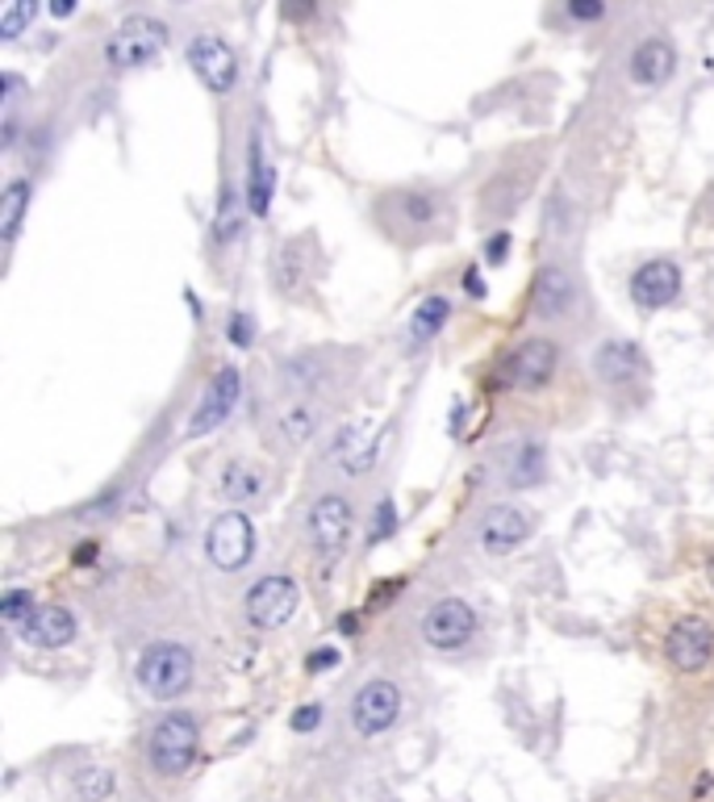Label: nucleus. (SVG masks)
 I'll return each mask as SVG.
<instances>
[{"label": "nucleus", "mask_w": 714, "mask_h": 802, "mask_svg": "<svg viewBox=\"0 0 714 802\" xmlns=\"http://www.w3.org/2000/svg\"><path fill=\"white\" fill-rule=\"evenodd\" d=\"M377 222L393 243L419 247V243L447 238L456 226V213L439 189H393L380 197Z\"/></svg>", "instance_id": "nucleus-1"}, {"label": "nucleus", "mask_w": 714, "mask_h": 802, "mask_svg": "<svg viewBox=\"0 0 714 802\" xmlns=\"http://www.w3.org/2000/svg\"><path fill=\"white\" fill-rule=\"evenodd\" d=\"M201 757V727L189 711H168L150 727L147 760L159 778H185Z\"/></svg>", "instance_id": "nucleus-2"}, {"label": "nucleus", "mask_w": 714, "mask_h": 802, "mask_svg": "<svg viewBox=\"0 0 714 802\" xmlns=\"http://www.w3.org/2000/svg\"><path fill=\"white\" fill-rule=\"evenodd\" d=\"M192 673H197V660L185 644L176 639H155L138 653V665H134V677L138 686L147 690L155 702H171L180 698L192 686Z\"/></svg>", "instance_id": "nucleus-3"}, {"label": "nucleus", "mask_w": 714, "mask_h": 802, "mask_svg": "<svg viewBox=\"0 0 714 802\" xmlns=\"http://www.w3.org/2000/svg\"><path fill=\"white\" fill-rule=\"evenodd\" d=\"M171 43V30L159 18L134 13L113 30V38L105 43V59L113 71H134V67L155 64Z\"/></svg>", "instance_id": "nucleus-4"}, {"label": "nucleus", "mask_w": 714, "mask_h": 802, "mask_svg": "<svg viewBox=\"0 0 714 802\" xmlns=\"http://www.w3.org/2000/svg\"><path fill=\"white\" fill-rule=\"evenodd\" d=\"M556 368H560V347H556V338L531 335L502 359L498 380H502L505 389H518V393H539V389L551 385Z\"/></svg>", "instance_id": "nucleus-5"}, {"label": "nucleus", "mask_w": 714, "mask_h": 802, "mask_svg": "<svg viewBox=\"0 0 714 802\" xmlns=\"http://www.w3.org/2000/svg\"><path fill=\"white\" fill-rule=\"evenodd\" d=\"M297 602H301V590H297L293 577L268 572V577H259L252 590H247L243 611H247V623H252L255 632H276V627H285L297 614Z\"/></svg>", "instance_id": "nucleus-6"}, {"label": "nucleus", "mask_w": 714, "mask_h": 802, "mask_svg": "<svg viewBox=\"0 0 714 802\" xmlns=\"http://www.w3.org/2000/svg\"><path fill=\"white\" fill-rule=\"evenodd\" d=\"M205 556H210L213 569L222 572H238L247 569V560L255 556V527L243 510H222L210 523V535H205Z\"/></svg>", "instance_id": "nucleus-7"}, {"label": "nucleus", "mask_w": 714, "mask_h": 802, "mask_svg": "<svg viewBox=\"0 0 714 802\" xmlns=\"http://www.w3.org/2000/svg\"><path fill=\"white\" fill-rule=\"evenodd\" d=\"M477 627H481V619H477V611L464 598H439L435 606H426L419 623L422 639L435 653H460L464 644L477 635Z\"/></svg>", "instance_id": "nucleus-8"}, {"label": "nucleus", "mask_w": 714, "mask_h": 802, "mask_svg": "<svg viewBox=\"0 0 714 802\" xmlns=\"http://www.w3.org/2000/svg\"><path fill=\"white\" fill-rule=\"evenodd\" d=\"M581 301H585L581 280L568 272L565 264H556V259L544 264L535 272V280H531V310H535V318H544V322H565V318H572L581 310Z\"/></svg>", "instance_id": "nucleus-9"}, {"label": "nucleus", "mask_w": 714, "mask_h": 802, "mask_svg": "<svg viewBox=\"0 0 714 802\" xmlns=\"http://www.w3.org/2000/svg\"><path fill=\"white\" fill-rule=\"evenodd\" d=\"M665 656L677 673H706L714 660V627L702 614L677 619L665 635Z\"/></svg>", "instance_id": "nucleus-10"}, {"label": "nucleus", "mask_w": 714, "mask_h": 802, "mask_svg": "<svg viewBox=\"0 0 714 802\" xmlns=\"http://www.w3.org/2000/svg\"><path fill=\"white\" fill-rule=\"evenodd\" d=\"M238 398H243V372H238L234 364H222V368L213 372L210 389H205V398L197 401V410H192V419H189V426H185V435H189V439L213 435V431H217V426H222L234 414Z\"/></svg>", "instance_id": "nucleus-11"}, {"label": "nucleus", "mask_w": 714, "mask_h": 802, "mask_svg": "<svg viewBox=\"0 0 714 802\" xmlns=\"http://www.w3.org/2000/svg\"><path fill=\"white\" fill-rule=\"evenodd\" d=\"M401 715V690L389 681V677H372V681H364L352 698V727H356V736L372 739L380 732H389Z\"/></svg>", "instance_id": "nucleus-12"}, {"label": "nucleus", "mask_w": 714, "mask_h": 802, "mask_svg": "<svg viewBox=\"0 0 714 802\" xmlns=\"http://www.w3.org/2000/svg\"><path fill=\"white\" fill-rule=\"evenodd\" d=\"M185 55H189L192 76L210 88L213 97H226V92L238 85V55H234V46L226 43V38H217V34H197Z\"/></svg>", "instance_id": "nucleus-13"}, {"label": "nucleus", "mask_w": 714, "mask_h": 802, "mask_svg": "<svg viewBox=\"0 0 714 802\" xmlns=\"http://www.w3.org/2000/svg\"><path fill=\"white\" fill-rule=\"evenodd\" d=\"M352 531H356V510L343 493H322L310 506V544L317 548V556L335 560L347 548Z\"/></svg>", "instance_id": "nucleus-14"}, {"label": "nucleus", "mask_w": 714, "mask_h": 802, "mask_svg": "<svg viewBox=\"0 0 714 802\" xmlns=\"http://www.w3.org/2000/svg\"><path fill=\"white\" fill-rule=\"evenodd\" d=\"M589 368H593L598 385H606V389H627V385H635V380L648 372V356H644V347L631 343V338H606V343L593 347Z\"/></svg>", "instance_id": "nucleus-15"}, {"label": "nucleus", "mask_w": 714, "mask_h": 802, "mask_svg": "<svg viewBox=\"0 0 714 802\" xmlns=\"http://www.w3.org/2000/svg\"><path fill=\"white\" fill-rule=\"evenodd\" d=\"M681 285H685V276H681L677 259H648L635 268L627 289L639 310H665L681 297Z\"/></svg>", "instance_id": "nucleus-16"}, {"label": "nucleus", "mask_w": 714, "mask_h": 802, "mask_svg": "<svg viewBox=\"0 0 714 802\" xmlns=\"http://www.w3.org/2000/svg\"><path fill=\"white\" fill-rule=\"evenodd\" d=\"M535 535L531 514L518 506H493L477 527V544L484 556H510L514 548H523L526 539Z\"/></svg>", "instance_id": "nucleus-17"}, {"label": "nucleus", "mask_w": 714, "mask_h": 802, "mask_svg": "<svg viewBox=\"0 0 714 802\" xmlns=\"http://www.w3.org/2000/svg\"><path fill=\"white\" fill-rule=\"evenodd\" d=\"M22 639L30 648H43V653H55V648H67L76 632H80V623H76V614L67 611V606H55V602H46L38 611L25 619L22 627Z\"/></svg>", "instance_id": "nucleus-18"}, {"label": "nucleus", "mask_w": 714, "mask_h": 802, "mask_svg": "<svg viewBox=\"0 0 714 802\" xmlns=\"http://www.w3.org/2000/svg\"><path fill=\"white\" fill-rule=\"evenodd\" d=\"M672 71H677V46H672L669 38H644V43L627 55V76H631V85H639V88L669 85Z\"/></svg>", "instance_id": "nucleus-19"}, {"label": "nucleus", "mask_w": 714, "mask_h": 802, "mask_svg": "<svg viewBox=\"0 0 714 802\" xmlns=\"http://www.w3.org/2000/svg\"><path fill=\"white\" fill-rule=\"evenodd\" d=\"M377 447H380V435H372V426L352 423V426H343L338 439L331 444V460H338V468H343L347 477H359V472L372 468Z\"/></svg>", "instance_id": "nucleus-20"}, {"label": "nucleus", "mask_w": 714, "mask_h": 802, "mask_svg": "<svg viewBox=\"0 0 714 802\" xmlns=\"http://www.w3.org/2000/svg\"><path fill=\"white\" fill-rule=\"evenodd\" d=\"M272 192H276V171L268 164V155H264L259 134H252V143H247V205H252V218H268Z\"/></svg>", "instance_id": "nucleus-21"}, {"label": "nucleus", "mask_w": 714, "mask_h": 802, "mask_svg": "<svg viewBox=\"0 0 714 802\" xmlns=\"http://www.w3.org/2000/svg\"><path fill=\"white\" fill-rule=\"evenodd\" d=\"M222 498L234 502V506H259L268 498V477L259 465H247V460H231L226 472H222Z\"/></svg>", "instance_id": "nucleus-22"}, {"label": "nucleus", "mask_w": 714, "mask_h": 802, "mask_svg": "<svg viewBox=\"0 0 714 802\" xmlns=\"http://www.w3.org/2000/svg\"><path fill=\"white\" fill-rule=\"evenodd\" d=\"M30 201H34V185L25 176H13L4 185V192H0V238H4V247L18 243L25 213H30Z\"/></svg>", "instance_id": "nucleus-23"}, {"label": "nucleus", "mask_w": 714, "mask_h": 802, "mask_svg": "<svg viewBox=\"0 0 714 802\" xmlns=\"http://www.w3.org/2000/svg\"><path fill=\"white\" fill-rule=\"evenodd\" d=\"M526 189H531V176H493L481 192V213L484 218H510L526 201Z\"/></svg>", "instance_id": "nucleus-24"}, {"label": "nucleus", "mask_w": 714, "mask_h": 802, "mask_svg": "<svg viewBox=\"0 0 714 802\" xmlns=\"http://www.w3.org/2000/svg\"><path fill=\"white\" fill-rule=\"evenodd\" d=\"M447 322H451V301L443 293L422 297L419 310L410 314V352H419V347H426L435 335H443Z\"/></svg>", "instance_id": "nucleus-25"}, {"label": "nucleus", "mask_w": 714, "mask_h": 802, "mask_svg": "<svg viewBox=\"0 0 714 802\" xmlns=\"http://www.w3.org/2000/svg\"><path fill=\"white\" fill-rule=\"evenodd\" d=\"M243 213H252L247 192H238L226 185V189H222V201H217V213H213V243H217V247L238 243V234H243Z\"/></svg>", "instance_id": "nucleus-26"}, {"label": "nucleus", "mask_w": 714, "mask_h": 802, "mask_svg": "<svg viewBox=\"0 0 714 802\" xmlns=\"http://www.w3.org/2000/svg\"><path fill=\"white\" fill-rule=\"evenodd\" d=\"M544 477H547L544 444L526 439V444L514 452V465H510V472H505V486H510V489H531V486H539Z\"/></svg>", "instance_id": "nucleus-27"}, {"label": "nucleus", "mask_w": 714, "mask_h": 802, "mask_svg": "<svg viewBox=\"0 0 714 802\" xmlns=\"http://www.w3.org/2000/svg\"><path fill=\"white\" fill-rule=\"evenodd\" d=\"M317 431V410L310 401H293L285 414H280V435L285 439H293V444H305V439H314Z\"/></svg>", "instance_id": "nucleus-28"}, {"label": "nucleus", "mask_w": 714, "mask_h": 802, "mask_svg": "<svg viewBox=\"0 0 714 802\" xmlns=\"http://www.w3.org/2000/svg\"><path fill=\"white\" fill-rule=\"evenodd\" d=\"M38 9H43V0H9V9H4V18H0V38H4V43H18L25 30L34 25Z\"/></svg>", "instance_id": "nucleus-29"}, {"label": "nucleus", "mask_w": 714, "mask_h": 802, "mask_svg": "<svg viewBox=\"0 0 714 802\" xmlns=\"http://www.w3.org/2000/svg\"><path fill=\"white\" fill-rule=\"evenodd\" d=\"M76 794L85 802H105L109 794H113V769H105V765H88V769H80V773H76Z\"/></svg>", "instance_id": "nucleus-30"}, {"label": "nucleus", "mask_w": 714, "mask_h": 802, "mask_svg": "<svg viewBox=\"0 0 714 802\" xmlns=\"http://www.w3.org/2000/svg\"><path fill=\"white\" fill-rule=\"evenodd\" d=\"M276 285H280V293L289 297L301 293V243L280 247V255H276Z\"/></svg>", "instance_id": "nucleus-31"}, {"label": "nucleus", "mask_w": 714, "mask_h": 802, "mask_svg": "<svg viewBox=\"0 0 714 802\" xmlns=\"http://www.w3.org/2000/svg\"><path fill=\"white\" fill-rule=\"evenodd\" d=\"M34 611H38L34 606V590H4V598H0V619L13 623V627H22Z\"/></svg>", "instance_id": "nucleus-32"}, {"label": "nucleus", "mask_w": 714, "mask_h": 802, "mask_svg": "<svg viewBox=\"0 0 714 802\" xmlns=\"http://www.w3.org/2000/svg\"><path fill=\"white\" fill-rule=\"evenodd\" d=\"M226 343L238 347V352L255 343V318L247 310H231V318H226Z\"/></svg>", "instance_id": "nucleus-33"}, {"label": "nucleus", "mask_w": 714, "mask_h": 802, "mask_svg": "<svg viewBox=\"0 0 714 802\" xmlns=\"http://www.w3.org/2000/svg\"><path fill=\"white\" fill-rule=\"evenodd\" d=\"M565 13H568V22L593 25L606 18V0H565Z\"/></svg>", "instance_id": "nucleus-34"}, {"label": "nucleus", "mask_w": 714, "mask_h": 802, "mask_svg": "<svg viewBox=\"0 0 714 802\" xmlns=\"http://www.w3.org/2000/svg\"><path fill=\"white\" fill-rule=\"evenodd\" d=\"M510 252H514V234L505 231V226L484 238V264L489 268H502L505 259H510Z\"/></svg>", "instance_id": "nucleus-35"}, {"label": "nucleus", "mask_w": 714, "mask_h": 802, "mask_svg": "<svg viewBox=\"0 0 714 802\" xmlns=\"http://www.w3.org/2000/svg\"><path fill=\"white\" fill-rule=\"evenodd\" d=\"M280 13L289 25H310L317 18V0H280Z\"/></svg>", "instance_id": "nucleus-36"}, {"label": "nucleus", "mask_w": 714, "mask_h": 802, "mask_svg": "<svg viewBox=\"0 0 714 802\" xmlns=\"http://www.w3.org/2000/svg\"><path fill=\"white\" fill-rule=\"evenodd\" d=\"M338 660H343L338 648L335 644H326V648H314V653L305 656V669H310V673H326V669H338Z\"/></svg>", "instance_id": "nucleus-37"}, {"label": "nucleus", "mask_w": 714, "mask_h": 802, "mask_svg": "<svg viewBox=\"0 0 714 802\" xmlns=\"http://www.w3.org/2000/svg\"><path fill=\"white\" fill-rule=\"evenodd\" d=\"M317 723H322V706H317V702H305V706H297L293 719H289V727H293V732H301V736H305V732H314Z\"/></svg>", "instance_id": "nucleus-38"}, {"label": "nucleus", "mask_w": 714, "mask_h": 802, "mask_svg": "<svg viewBox=\"0 0 714 802\" xmlns=\"http://www.w3.org/2000/svg\"><path fill=\"white\" fill-rule=\"evenodd\" d=\"M393 527H398L393 502H389V498H380V502H377V523H372V539H384V535H393Z\"/></svg>", "instance_id": "nucleus-39"}, {"label": "nucleus", "mask_w": 714, "mask_h": 802, "mask_svg": "<svg viewBox=\"0 0 714 802\" xmlns=\"http://www.w3.org/2000/svg\"><path fill=\"white\" fill-rule=\"evenodd\" d=\"M405 590V577H393V581H380L377 590L368 593V606H372V611H377V606H389V598H393V593H401Z\"/></svg>", "instance_id": "nucleus-40"}, {"label": "nucleus", "mask_w": 714, "mask_h": 802, "mask_svg": "<svg viewBox=\"0 0 714 802\" xmlns=\"http://www.w3.org/2000/svg\"><path fill=\"white\" fill-rule=\"evenodd\" d=\"M464 293L472 297V301H484V297H489V285H484V276L477 264H468V272H464Z\"/></svg>", "instance_id": "nucleus-41"}, {"label": "nucleus", "mask_w": 714, "mask_h": 802, "mask_svg": "<svg viewBox=\"0 0 714 802\" xmlns=\"http://www.w3.org/2000/svg\"><path fill=\"white\" fill-rule=\"evenodd\" d=\"M46 9H51V18L64 22V18H71V13L80 9V0H46Z\"/></svg>", "instance_id": "nucleus-42"}, {"label": "nucleus", "mask_w": 714, "mask_h": 802, "mask_svg": "<svg viewBox=\"0 0 714 802\" xmlns=\"http://www.w3.org/2000/svg\"><path fill=\"white\" fill-rule=\"evenodd\" d=\"M18 138H22V134H18V118L9 113V118H4V138H0V147L13 151V147H18Z\"/></svg>", "instance_id": "nucleus-43"}, {"label": "nucleus", "mask_w": 714, "mask_h": 802, "mask_svg": "<svg viewBox=\"0 0 714 802\" xmlns=\"http://www.w3.org/2000/svg\"><path fill=\"white\" fill-rule=\"evenodd\" d=\"M18 92H22V80L18 76H4V105H18Z\"/></svg>", "instance_id": "nucleus-44"}, {"label": "nucleus", "mask_w": 714, "mask_h": 802, "mask_svg": "<svg viewBox=\"0 0 714 802\" xmlns=\"http://www.w3.org/2000/svg\"><path fill=\"white\" fill-rule=\"evenodd\" d=\"M356 627H359L356 614H338V632H343V635H356Z\"/></svg>", "instance_id": "nucleus-45"}, {"label": "nucleus", "mask_w": 714, "mask_h": 802, "mask_svg": "<svg viewBox=\"0 0 714 802\" xmlns=\"http://www.w3.org/2000/svg\"><path fill=\"white\" fill-rule=\"evenodd\" d=\"M97 556V544H85V548H76V565H88Z\"/></svg>", "instance_id": "nucleus-46"}, {"label": "nucleus", "mask_w": 714, "mask_h": 802, "mask_svg": "<svg viewBox=\"0 0 714 802\" xmlns=\"http://www.w3.org/2000/svg\"><path fill=\"white\" fill-rule=\"evenodd\" d=\"M706 581H711V586H714V552H711V556H706Z\"/></svg>", "instance_id": "nucleus-47"}]
</instances>
